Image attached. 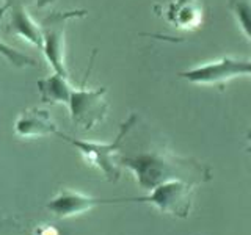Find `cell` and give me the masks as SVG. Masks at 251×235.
I'll return each instance as SVG.
<instances>
[{
  "mask_svg": "<svg viewBox=\"0 0 251 235\" xmlns=\"http://www.w3.org/2000/svg\"><path fill=\"white\" fill-rule=\"evenodd\" d=\"M120 164L133 172L140 188L146 191L170 180H184L198 185L210 179V171L201 163L167 151H149L133 157H123Z\"/></svg>",
  "mask_w": 251,
  "mask_h": 235,
  "instance_id": "6da1fadb",
  "label": "cell"
},
{
  "mask_svg": "<svg viewBox=\"0 0 251 235\" xmlns=\"http://www.w3.org/2000/svg\"><path fill=\"white\" fill-rule=\"evenodd\" d=\"M41 99L47 104H63L69 108L71 121L83 130H91L107 118L108 102L105 99L107 88L98 90L74 88L69 77L53 74L39 78L36 82Z\"/></svg>",
  "mask_w": 251,
  "mask_h": 235,
  "instance_id": "7a4b0ae2",
  "label": "cell"
},
{
  "mask_svg": "<svg viewBox=\"0 0 251 235\" xmlns=\"http://www.w3.org/2000/svg\"><path fill=\"white\" fill-rule=\"evenodd\" d=\"M138 116L137 115H130L127 119H126L120 132H118L116 138L112 141L110 144H100V143H91V141H83V140H75L68 137L66 133H63L61 130L57 132V137L61 138L63 141H66L71 146H74L80 155L83 157V160L91 164V166L98 168L102 174L105 176L107 180L110 182H116L121 177V164L116 160V155L121 151V144L124 138L127 137V133L135 127Z\"/></svg>",
  "mask_w": 251,
  "mask_h": 235,
  "instance_id": "3957f363",
  "label": "cell"
},
{
  "mask_svg": "<svg viewBox=\"0 0 251 235\" xmlns=\"http://www.w3.org/2000/svg\"><path fill=\"white\" fill-rule=\"evenodd\" d=\"M86 13H88L86 10L53 11L49 16H46L43 22L39 24V30H41L43 36L41 50L55 74L69 77L66 66V24L71 19L83 18Z\"/></svg>",
  "mask_w": 251,
  "mask_h": 235,
  "instance_id": "277c9868",
  "label": "cell"
},
{
  "mask_svg": "<svg viewBox=\"0 0 251 235\" xmlns=\"http://www.w3.org/2000/svg\"><path fill=\"white\" fill-rule=\"evenodd\" d=\"M195 187V184H188L184 180H170V182L155 187L146 196L127 198V202L151 204L155 209H159L162 213H170L177 218H187L192 209V196Z\"/></svg>",
  "mask_w": 251,
  "mask_h": 235,
  "instance_id": "5b68a950",
  "label": "cell"
},
{
  "mask_svg": "<svg viewBox=\"0 0 251 235\" xmlns=\"http://www.w3.org/2000/svg\"><path fill=\"white\" fill-rule=\"evenodd\" d=\"M251 75V60H235V58H223L220 61L207 63V65L196 66L193 69H188L180 72V77L192 83H218L227 80V78L235 75ZM248 152L251 154V130H248Z\"/></svg>",
  "mask_w": 251,
  "mask_h": 235,
  "instance_id": "8992f818",
  "label": "cell"
},
{
  "mask_svg": "<svg viewBox=\"0 0 251 235\" xmlns=\"http://www.w3.org/2000/svg\"><path fill=\"white\" fill-rule=\"evenodd\" d=\"M120 202H127V198L102 199V198H93V196L83 194L75 190H69V188H63L58 194H55L46 204V209L58 218H71L80 213H86L88 210L102 206V204H120Z\"/></svg>",
  "mask_w": 251,
  "mask_h": 235,
  "instance_id": "52a82bcc",
  "label": "cell"
},
{
  "mask_svg": "<svg viewBox=\"0 0 251 235\" xmlns=\"http://www.w3.org/2000/svg\"><path fill=\"white\" fill-rule=\"evenodd\" d=\"M60 129L55 125L49 112L44 108H27L19 115L14 122V132L22 138H38L47 135H57Z\"/></svg>",
  "mask_w": 251,
  "mask_h": 235,
  "instance_id": "ba28073f",
  "label": "cell"
},
{
  "mask_svg": "<svg viewBox=\"0 0 251 235\" xmlns=\"http://www.w3.org/2000/svg\"><path fill=\"white\" fill-rule=\"evenodd\" d=\"M6 18H8V31L14 33L18 36H22L25 41L30 44H33L41 50L43 46V36H41V30L39 25L33 22V19L30 18V14L27 11V5L19 3L14 5L11 8H8L5 11Z\"/></svg>",
  "mask_w": 251,
  "mask_h": 235,
  "instance_id": "9c48e42d",
  "label": "cell"
},
{
  "mask_svg": "<svg viewBox=\"0 0 251 235\" xmlns=\"http://www.w3.org/2000/svg\"><path fill=\"white\" fill-rule=\"evenodd\" d=\"M165 16L171 25L192 30L202 21V8L198 0H173L165 11Z\"/></svg>",
  "mask_w": 251,
  "mask_h": 235,
  "instance_id": "30bf717a",
  "label": "cell"
},
{
  "mask_svg": "<svg viewBox=\"0 0 251 235\" xmlns=\"http://www.w3.org/2000/svg\"><path fill=\"white\" fill-rule=\"evenodd\" d=\"M235 19L251 41V0H227Z\"/></svg>",
  "mask_w": 251,
  "mask_h": 235,
  "instance_id": "8fae6325",
  "label": "cell"
},
{
  "mask_svg": "<svg viewBox=\"0 0 251 235\" xmlns=\"http://www.w3.org/2000/svg\"><path fill=\"white\" fill-rule=\"evenodd\" d=\"M0 55L10 63V65L16 68H28V66H36V61L33 58H30L28 55L22 53L21 50L14 49V47L8 46L5 41L0 39Z\"/></svg>",
  "mask_w": 251,
  "mask_h": 235,
  "instance_id": "7c38bea8",
  "label": "cell"
},
{
  "mask_svg": "<svg viewBox=\"0 0 251 235\" xmlns=\"http://www.w3.org/2000/svg\"><path fill=\"white\" fill-rule=\"evenodd\" d=\"M0 235H25V227L16 216H0Z\"/></svg>",
  "mask_w": 251,
  "mask_h": 235,
  "instance_id": "4fadbf2b",
  "label": "cell"
},
{
  "mask_svg": "<svg viewBox=\"0 0 251 235\" xmlns=\"http://www.w3.org/2000/svg\"><path fill=\"white\" fill-rule=\"evenodd\" d=\"M30 2H35V0H3V5L0 6V19L5 16V11L8 10V8H11L14 5H19V3H24V5H27Z\"/></svg>",
  "mask_w": 251,
  "mask_h": 235,
  "instance_id": "5bb4252c",
  "label": "cell"
},
{
  "mask_svg": "<svg viewBox=\"0 0 251 235\" xmlns=\"http://www.w3.org/2000/svg\"><path fill=\"white\" fill-rule=\"evenodd\" d=\"M35 235H60V232L52 226H39Z\"/></svg>",
  "mask_w": 251,
  "mask_h": 235,
  "instance_id": "9a60e30c",
  "label": "cell"
},
{
  "mask_svg": "<svg viewBox=\"0 0 251 235\" xmlns=\"http://www.w3.org/2000/svg\"><path fill=\"white\" fill-rule=\"evenodd\" d=\"M57 0H35V3L39 6V8H46V6H49V5H53Z\"/></svg>",
  "mask_w": 251,
  "mask_h": 235,
  "instance_id": "2e32d148",
  "label": "cell"
}]
</instances>
